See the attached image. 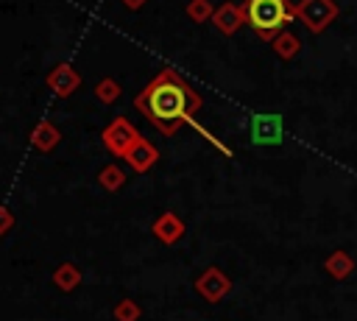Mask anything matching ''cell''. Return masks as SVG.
<instances>
[{"instance_id": "cell-1", "label": "cell", "mask_w": 357, "mask_h": 321, "mask_svg": "<svg viewBox=\"0 0 357 321\" xmlns=\"http://www.w3.org/2000/svg\"><path fill=\"white\" fill-rule=\"evenodd\" d=\"M139 103H142V109L151 114L153 123H162L165 128H170L173 123L190 117V112H192V106L198 103V98L192 95V89H190L184 81H178L170 70H165V73L145 89V95L139 98Z\"/></svg>"}, {"instance_id": "cell-2", "label": "cell", "mask_w": 357, "mask_h": 321, "mask_svg": "<svg viewBox=\"0 0 357 321\" xmlns=\"http://www.w3.org/2000/svg\"><path fill=\"white\" fill-rule=\"evenodd\" d=\"M245 17H248L251 28L259 36L271 39L293 17V8H290L287 0H248L245 3Z\"/></svg>"}, {"instance_id": "cell-3", "label": "cell", "mask_w": 357, "mask_h": 321, "mask_svg": "<svg viewBox=\"0 0 357 321\" xmlns=\"http://www.w3.org/2000/svg\"><path fill=\"white\" fill-rule=\"evenodd\" d=\"M251 140L257 145L282 142V117L279 114H254L251 117Z\"/></svg>"}]
</instances>
